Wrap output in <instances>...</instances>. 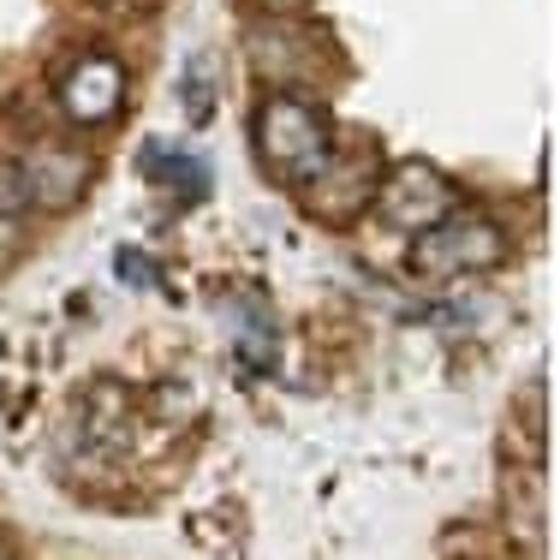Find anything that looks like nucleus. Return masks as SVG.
Here are the masks:
<instances>
[{
	"instance_id": "nucleus-1",
	"label": "nucleus",
	"mask_w": 560,
	"mask_h": 560,
	"mask_svg": "<svg viewBox=\"0 0 560 560\" xmlns=\"http://www.w3.org/2000/svg\"><path fill=\"white\" fill-rule=\"evenodd\" d=\"M250 138H257L262 167H269L280 185H299V191L328 167V155H335V126L323 119L316 102L292 96V90H275V96L262 102L257 119H250Z\"/></svg>"
},
{
	"instance_id": "nucleus-2",
	"label": "nucleus",
	"mask_w": 560,
	"mask_h": 560,
	"mask_svg": "<svg viewBox=\"0 0 560 560\" xmlns=\"http://www.w3.org/2000/svg\"><path fill=\"white\" fill-rule=\"evenodd\" d=\"M506 257V233L483 215H447L430 233H418L411 245V269L423 280H459V275H483Z\"/></svg>"
},
{
	"instance_id": "nucleus-3",
	"label": "nucleus",
	"mask_w": 560,
	"mask_h": 560,
	"mask_svg": "<svg viewBox=\"0 0 560 560\" xmlns=\"http://www.w3.org/2000/svg\"><path fill=\"white\" fill-rule=\"evenodd\" d=\"M90 173H96V162H90L84 150H72V143H24L19 155H12L7 167V203H36V209H72L78 197H84Z\"/></svg>"
},
{
	"instance_id": "nucleus-4",
	"label": "nucleus",
	"mask_w": 560,
	"mask_h": 560,
	"mask_svg": "<svg viewBox=\"0 0 560 560\" xmlns=\"http://www.w3.org/2000/svg\"><path fill=\"white\" fill-rule=\"evenodd\" d=\"M459 191H453L447 173H435L430 162H399L388 173V185L376 191V209L388 226H406V233H430L435 221L453 215Z\"/></svg>"
},
{
	"instance_id": "nucleus-5",
	"label": "nucleus",
	"mask_w": 560,
	"mask_h": 560,
	"mask_svg": "<svg viewBox=\"0 0 560 560\" xmlns=\"http://www.w3.org/2000/svg\"><path fill=\"white\" fill-rule=\"evenodd\" d=\"M376 167H382V155L370 150V143H358V150H335V155H328V167L304 185V191H311V215L352 221L364 203H376Z\"/></svg>"
},
{
	"instance_id": "nucleus-6",
	"label": "nucleus",
	"mask_w": 560,
	"mask_h": 560,
	"mask_svg": "<svg viewBox=\"0 0 560 560\" xmlns=\"http://www.w3.org/2000/svg\"><path fill=\"white\" fill-rule=\"evenodd\" d=\"M55 96H60V114L72 126H108L126 108V66L114 55H84L78 66H66Z\"/></svg>"
},
{
	"instance_id": "nucleus-7",
	"label": "nucleus",
	"mask_w": 560,
	"mask_h": 560,
	"mask_svg": "<svg viewBox=\"0 0 560 560\" xmlns=\"http://www.w3.org/2000/svg\"><path fill=\"white\" fill-rule=\"evenodd\" d=\"M138 173L150 185H162L173 203H203L209 197V162L191 155V150H173V143H162V138H150L138 150Z\"/></svg>"
},
{
	"instance_id": "nucleus-8",
	"label": "nucleus",
	"mask_w": 560,
	"mask_h": 560,
	"mask_svg": "<svg viewBox=\"0 0 560 560\" xmlns=\"http://www.w3.org/2000/svg\"><path fill=\"white\" fill-rule=\"evenodd\" d=\"M245 48H250V72L257 78H280V90L292 84V78H304V72H316V66H304L299 60V48H311L292 24H250V36H245Z\"/></svg>"
},
{
	"instance_id": "nucleus-9",
	"label": "nucleus",
	"mask_w": 560,
	"mask_h": 560,
	"mask_svg": "<svg viewBox=\"0 0 560 560\" xmlns=\"http://www.w3.org/2000/svg\"><path fill=\"white\" fill-rule=\"evenodd\" d=\"M233 358H238V370H250V376H262V370L275 364V323H269V311H262V304H245Z\"/></svg>"
},
{
	"instance_id": "nucleus-10",
	"label": "nucleus",
	"mask_w": 560,
	"mask_h": 560,
	"mask_svg": "<svg viewBox=\"0 0 560 560\" xmlns=\"http://www.w3.org/2000/svg\"><path fill=\"white\" fill-rule=\"evenodd\" d=\"M114 269H119V280H131V287H162V269H155L143 250H119Z\"/></svg>"
},
{
	"instance_id": "nucleus-11",
	"label": "nucleus",
	"mask_w": 560,
	"mask_h": 560,
	"mask_svg": "<svg viewBox=\"0 0 560 560\" xmlns=\"http://www.w3.org/2000/svg\"><path fill=\"white\" fill-rule=\"evenodd\" d=\"M250 7H262V12H275V19H280V12H299L304 0H250Z\"/></svg>"
},
{
	"instance_id": "nucleus-12",
	"label": "nucleus",
	"mask_w": 560,
	"mask_h": 560,
	"mask_svg": "<svg viewBox=\"0 0 560 560\" xmlns=\"http://www.w3.org/2000/svg\"><path fill=\"white\" fill-rule=\"evenodd\" d=\"M0 560H12V549H7V542H0Z\"/></svg>"
}]
</instances>
